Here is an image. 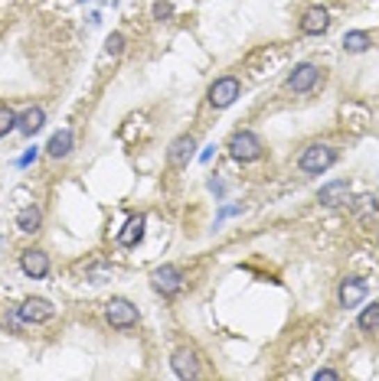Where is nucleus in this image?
<instances>
[{
	"mask_svg": "<svg viewBox=\"0 0 379 381\" xmlns=\"http://www.w3.org/2000/svg\"><path fill=\"white\" fill-rule=\"evenodd\" d=\"M334 163H337V150L330 147V144H311V147H304L301 157H298V167H301V173H307V176H321V173H327Z\"/></svg>",
	"mask_w": 379,
	"mask_h": 381,
	"instance_id": "1",
	"label": "nucleus"
},
{
	"mask_svg": "<svg viewBox=\"0 0 379 381\" xmlns=\"http://www.w3.org/2000/svg\"><path fill=\"white\" fill-rule=\"evenodd\" d=\"M229 153H232V160H239V163H252V160H259L261 153H265V147H261L259 134L236 130V134L229 137Z\"/></svg>",
	"mask_w": 379,
	"mask_h": 381,
	"instance_id": "2",
	"label": "nucleus"
},
{
	"mask_svg": "<svg viewBox=\"0 0 379 381\" xmlns=\"http://www.w3.org/2000/svg\"><path fill=\"white\" fill-rule=\"evenodd\" d=\"M105 319L115 329H131L138 323V307L131 300H124V296H111L108 303H105Z\"/></svg>",
	"mask_w": 379,
	"mask_h": 381,
	"instance_id": "3",
	"label": "nucleus"
},
{
	"mask_svg": "<svg viewBox=\"0 0 379 381\" xmlns=\"http://www.w3.org/2000/svg\"><path fill=\"white\" fill-rule=\"evenodd\" d=\"M239 92H242V85H239L236 75H223V78H216V82L209 85V105L216 108V111H223V108H229L232 101L239 98Z\"/></svg>",
	"mask_w": 379,
	"mask_h": 381,
	"instance_id": "4",
	"label": "nucleus"
},
{
	"mask_svg": "<svg viewBox=\"0 0 379 381\" xmlns=\"http://www.w3.org/2000/svg\"><path fill=\"white\" fill-rule=\"evenodd\" d=\"M317 82H321V69H317L314 62L294 65L291 75H288V88H291V92H298V95H307V92H311Z\"/></svg>",
	"mask_w": 379,
	"mask_h": 381,
	"instance_id": "5",
	"label": "nucleus"
},
{
	"mask_svg": "<svg viewBox=\"0 0 379 381\" xmlns=\"http://www.w3.org/2000/svg\"><path fill=\"white\" fill-rule=\"evenodd\" d=\"M151 284H154L157 294L174 296V294H180V287H184V274H180L174 264H163V267H157V271L151 274Z\"/></svg>",
	"mask_w": 379,
	"mask_h": 381,
	"instance_id": "6",
	"label": "nucleus"
},
{
	"mask_svg": "<svg viewBox=\"0 0 379 381\" xmlns=\"http://www.w3.org/2000/svg\"><path fill=\"white\" fill-rule=\"evenodd\" d=\"M53 303L43 300V296H30V300H23L20 307H17V316L23 323H46V319H53Z\"/></svg>",
	"mask_w": 379,
	"mask_h": 381,
	"instance_id": "7",
	"label": "nucleus"
},
{
	"mask_svg": "<svg viewBox=\"0 0 379 381\" xmlns=\"http://www.w3.org/2000/svg\"><path fill=\"white\" fill-rule=\"evenodd\" d=\"M20 267H23V274H26V277L43 280V277L49 274V254L40 251V248H30V251L20 254Z\"/></svg>",
	"mask_w": 379,
	"mask_h": 381,
	"instance_id": "8",
	"label": "nucleus"
},
{
	"mask_svg": "<svg viewBox=\"0 0 379 381\" xmlns=\"http://www.w3.org/2000/svg\"><path fill=\"white\" fill-rule=\"evenodd\" d=\"M369 294V287L363 277H347L344 284H340V290H337V300H340V307H357V303H363Z\"/></svg>",
	"mask_w": 379,
	"mask_h": 381,
	"instance_id": "9",
	"label": "nucleus"
},
{
	"mask_svg": "<svg viewBox=\"0 0 379 381\" xmlns=\"http://www.w3.org/2000/svg\"><path fill=\"white\" fill-rule=\"evenodd\" d=\"M170 365H174L177 378H184V381L200 378V375H203V369H200V359H196L193 349H177L174 359H170Z\"/></svg>",
	"mask_w": 379,
	"mask_h": 381,
	"instance_id": "10",
	"label": "nucleus"
},
{
	"mask_svg": "<svg viewBox=\"0 0 379 381\" xmlns=\"http://www.w3.org/2000/svg\"><path fill=\"white\" fill-rule=\"evenodd\" d=\"M330 30V13H327V7H307L301 17V33H307V36H321V33Z\"/></svg>",
	"mask_w": 379,
	"mask_h": 381,
	"instance_id": "11",
	"label": "nucleus"
},
{
	"mask_svg": "<svg viewBox=\"0 0 379 381\" xmlns=\"http://www.w3.org/2000/svg\"><path fill=\"white\" fill-rule=\"evenodd\" d=\"M317 199L324 202V205H344V202H350V183L347 180H330L321 186V192H317Z\"/></svg>",
	"mask_w": 379,
	"mask_h": 381,
	"instance_id": "12",
	"label": "nucleus"
},
{
	"mask_svg": "<svg viewBox=\"0 0 379 381\" xmlns=\"http://www.w3.org/2000/svg\"><path fill=\"white\" fill-rule=\"evenodd\" d=\"M193 150H196V140L190 137V134L177 137L174 144H170V150H167V160H170V167H186V163H190V157H193Z\"/></svg>",
	"mask_w": 379,
	"mask_h": 381,
	"instance_id": "13",
	"label": "nucleus"
},
{
	"mask_svg": "<svg viewBox=\"0 0 379 381\" xmlns=\"http://www.w3.org/2000/svg\"><path fill=\"white\" fill-rule=\"evenodd\" d=\"M43 121H46V111L40 105H33V108H26L23 115H17V130L26 134V137H33V134L43 127Z\"/></svg>",
	"mask_w": 379,
	"mask_h": 381,
	"instance_id": "14",
	"label": "nucleus"
},
{
	"mask_svg": "<svg viewBox=\"0 0 379 381\" xmlns=\"http://www.w3.org/2000/svg\"><path fill=\"white\" fill-rule=\"evenodd\" d=\"M46 153L53 160H65L69 153H72V130L69 127H63V130H56L53 137H49V144H46Z\"/></svg>",
	"mask_w": 379,
	"mask_h": 381,
	"instance_id": "15",
	"label": "nucleus"
},
{
	"mask_svg": "<svg viewBox=\"0 0 379 381\" xmlns=\"http://www.w3.org/2000/svg\"><path fill=\"white\" fill-rule=\"evenodd\" d=\"M141 238H144V219L141 215H134V219H128V225L118 232V244L121 248H134Z\"/></svg>",
	"mask_w": 379,
	"mask_h": 381,
	"instance_id": "16",
	"label": "nucleus"
},
{
	"mask_svg": "<svg viewBox=\"0 0 379 381\" xmlns=\"http://www.w3.org/2000/svg\"><path fill=\"white\" fill-rule=\"evenodd\" d=\"M40 225H43V212L36 209V205L20 209V215H17V228H20V232L36 235V232H40Z\"/></svg>",
	"mask_w": 379,
	"mask_h": 381,
	"instance_id": "17",
	"label": "nucleus"
},
{
	"mask_svg": "<svg viewBox=\"0 0 379 381\" xmlns=\"http://www.w3.org/2000/svg\"><path fill=\"white\" fill-rule=\"evenodd\" d=\"M369 46H373V40H369V33H363V30H350L347 36H344V49H347V53H366Z\"/></svg>",
	"mask_w": 379,
	"mask_h": 381,
	"instance_id": "18",
	"label": "nucleus"
},
{
	"mask_svg": "<svg viewBox=\"0 0 379 381\" xmlns=\"http://www.w3.org/2000/svg\"><path fill=\"white\" fill-rule=\"evenodd\" d=\"M357 323H360V329H363V332H379V303H373V307L363 310Z\"/></svg>",
	"mask_w": 379,
	"mask_h": 381,
	"instance_id": "19",
	"label": "nucleus"
},
{
	"mask_svg": "<svg viewBox=\"0 0 379 381\" xmlns=\"http://www.w3.org/2000/svg\"><path fill=\"white\" fill-rule=\"evenodd\" d=\"M10 130H17V111L7 105H0V137H7Z\"/></svg>",
	"mask_w": 379,
	"mask_h": 381,
	"instance_id": "20",
	"label": "nucleus"
},
{
	"mask_svg": "<svg viewBox=\"0 0 379 381\" xmlns=\"http://www.w3.org/2000/svg\"><path fill=\"white\" fill-rule=\"evenodd\" d=\"M121 49H124V36H121V33H111L108 42H105V53H108V56H121Z\"/></svg>",
	"mask_w": 379,
	"mask_h": 381,
	"instance_id": "21",
	"label": "nucleus"
},
{
	"mask_svg": "<svg viewBox=\"0 0 379 381\" xmlns=\"http://www.w3.org/2000/svg\"><path fill=\"white\" fill-rule=\"evenodd\" d=\"M154 20H170V17H174V7H170V3H163V0H157V3H154Z\"/></svg>",
	"mask_w": 379,
	"mask_h": 381,
	"instance_id": "22",
	"label": "nucleus"
},
{
	"mask_svg": "<svg viewBox=\"0 0 379 381\" xmlns=\"http://www.w3.org/2000/svg\"><path fill=\"white\" fill-rule=\"evenodd\" d=\"M36 157H40V147H33V150H26V153H23V157H20V160H17V167H30V163H33V160H36Z\"/></svg>",
	"mask_w": 379,
	"mask_h": 381,
	"instance_id": "23",
	"label": "nucleus"
},
{
	"mask_svg": "<svg viewBox=\"0 0 379 381\" xmlns=\"http://www.w3.org/2000/svg\"><path fill=\"white\" fill-rule=\"evenodd\" d=\"M314 378H317V381H321V378H324V381H337L340 375H337L334 369H317V371H314Z\"/></svg>",
	"mask_w": 379,
	"mask_h": 381,
	"instance_id": "24",
	"label": "nucleus"
},
{
	"mask_svg": "<svg viewBox=\"0 0 379 381\" xmlns=\"http://www.w3.org/2000/svg\"><path fill=\"white\" fill-rule=\"evenodd\" d=\"M213 150H216V144H209V147L200 153V163H209V160H213Z\"/></svg>",
	"mask_w": 379,
	"mask_h": 381,
	"instance_id": "25",
	"label": "nucleus"
}]
</instances>
